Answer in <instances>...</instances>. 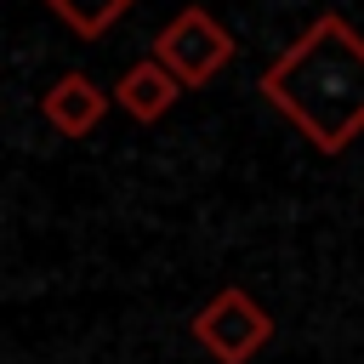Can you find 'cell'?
<instances>
[{
    "label": "cell",
    "mask_w": 364,
    "mask_h": 364,
    "mask_svg": "<svg viewBox=\"0 0 364 364\" xmlns=\"http://www.w3.org/2000/svg\"><path fill=\"white\" fill-rule=\"evenodd\" d=\"M233 34L205 11V6H182L159 34H154V63H165L176 80H182V91H199V85H210L228 63H233Z\"/></svg>",
    "instance_id": "2"
},
{
    "label": "cell",
    "mask_w": 364,
    "mask_h": 364,
    "mask_svg": "<svg viewBox=\"0 0 364 364\" xmlns=\"http://www.w3.org/2000/svg\"><path fill=\"white\" fill-rule=\"evenodd\" d=\"M108 108H114V91H102V85H97L91 74H80V68L57 74V80L46 85V97H40V114H46V125H51L57 136H91Z\"/></svg>",
    "instance_id": "4"
},
{
    "label": "cell",
    "mask_w": 364,
    "mask_h": 364,
    "mask_svg": "<svg viewBox=\"0 0 364 364\" xmlns=\"http://www.w3.org/2000/svg\"><path fill=\"white\" fill-rule=\"evenodd\" d=\"M256 91L324 154H347L364 136V34L341 11H318L256 80Z\"/></svg>",
    "instance_id": "1"
},
{
    "label": "cell",
    "mask_w": 364,
    "mask_h": 364,
    "mask_svg": "<svg viewBox=\"0 0 364 364\" xmlns=\"http://www.w3.org/2000/svg\"><path fill=\"white\" fill-rule=\"evenodd\" d=\"M136 0H46V11L51 17H63L80 40H102L125 11H131Z\"/></svg>",
    "instance_id": "6"
},
{
    "label": "cell",
    "mask_w": 364,
    "mask_h": 364,
    "mask_svg": "<svg viewBox=\"0 0 364 364\" xmlns=\"http://www.w3.org/2000/svg\"><path fill=\"white\" fill-rule=\"evenodd\" d=\"M176 97H182V80H176L165 63H154V57L131 63V68L119 74V85H114V102H119V108H125L136 125L165 119V114L176 108Z\"/></svg>",
    "instance_id": "5"
},
{
    "label": "cell",
    "mask_w": 364,
    "mask_h": 364,
    "mask_svg": "<svg viewBox=\"0 0 364 364\" xmlns=\"http://www.w3.org/2000/svg\"><path fill=\"white\" fill-rule=\"evenodd\" d=\"M193 341H199L216 364H250V358L273 341V318H267V307H262L250 290L228 284V290H216V296L193 313Z\"/></svg>",
    "instance_id": "3"
}]
</instances>
